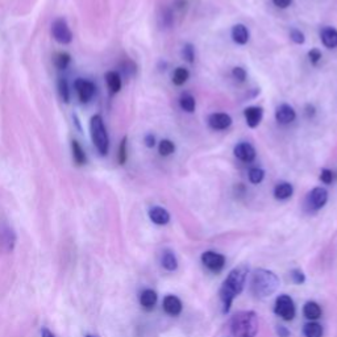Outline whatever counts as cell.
<instances>
[{
    "label": "cell",
    "mask_w": 337,
    "mask_h": 337,
    "mask_svg": "<svg viewBox=\"0 0 337 337\" xmlns=\"http://www.w3.org/2000/svg\"><path fill=\"white\" fill-rule=\"evenodd\" d=\"M70 61H71V58H70L67 53H57L54 58H53V62H54L57 69L59 70H65L69 66Z\"/></svg>",
    "instance_id": "obj_27"
},
{
    "label": "cell",
    "mask_w": 337,
    "mask_h": 337,
    "mask_svg": "<svg viewBox=\"0 0 337 337\" xmlns=\"http://www.w3.org/2000/svg\"><path fill=\"white\" fill-rule=\"evenodd\" d=\"M208 125L215 131H224L228 129L232 125V118L228 114L223 112H216V114L210 115L208 118Z\"/></svg>",
    "instance_id": "obj_10"
},
{
    "label": "cell",
    "mask_w": 337,
    "mask_h": 337,
    "mask_svg": "<svg viewBox=\"0 0 337 337\" xmlns=\"http://www.w3.org/2000/svg\"><path fill=\"white\" fill-rule=\"evenodd\" d=\"M179 104L180 108L183 111L189 112V114H193L195 111V107H197V102H195V98H194L191 94H183L179 99Z\"/></svg>",
    "instance_id": "obj_25"
},
{
    "label": "cell",
    "mask_w": 337,
    "mask_h": 337,
    "mask_svg": "<svg viewBox=\"0 0 337 337\" xmlns=\"http://www.w3.org/2000/svg\"><path fill=\"white\" fill-rule=\"evenodd\" d=\"M315 114H316V109H315L314 105H312V104L306 105V116H307L308 119L314 118Z\"/></svg>",
    "instance_id": "obj_43"
},
{
    "label": "cell",
    "mask_w": 337,
    "mask_h": 337,
    "mask_svg": "<svg viewBox=\"0 0 337 337\" xmlns=\"http://www.w3.org/2000/svg\"><path fill=\"white\" fill-rule=\"evenodd\" d=\"M308 58H310L312 65H318V62L321 59V52L318 48H314L308 52Z\"/></svg>",
    "instance_id": "obj_36"
},
{
    "label": "cell",
    "mask_w": 337,
    "mask_h": 337,
    "mask_svg": "<svg viewBox=\"0 0 337 337\" xmlns=\"http://www.w3.org/2000/svg\"><path fill=\"white\" fill-rule=\"evenodd\" d=\"M158 152H160L161 156L167 157L175 152V144H174L171 140H162L158 145Z\"/></svg>",
    "instance_id": "obj_28"
},
{
    "label": "cell",
    "mask_w": 337,
    "mask_h": 337,
    "mask_svg": "<svg viewBox=\"0 0 337 337\" xmlns=\"http://www.w3.org/2000/svg\"><path fill=\"white\" fill-rule=\"evenodd\" d=\"M157 292L152 290V288H146L144 291L141 292L140 295V305L142 306V308L147 310V311H151L153 310L156 303H157Z\"/></svg>",
    "instance_id": "obj_17"
},
{
    "label": "cell",
    "mask_w": 337,
    "mask_h": 337,
    "mask_svg": "<svg viewBox=\"0 0 337 337\" xmlns=\"http://www.w3.org/2000/svg\"><path fill=\"white\" fill-rule=\"evenodd\" d=\"M190 78V71L186 67H177L173 74V83L175 86H183Z\"/></svg>",
    "instance_id": "obj_26"
},
{
    "label": "cell",
    "mask_w": 337,
    "mask_h": 337,
    "mask_svg": "<svg viewBox=\"0 0 337 337\" xmlns=\"http://www.w3.org/2000/svg\"><path fill=\"white\" fill-rule=\"evenodd\" d=\"M277 334H278L279 337H290V331H288L285 325H278V327H277Z\"/></svg>",
    "instance_id": "obj_41"
},
{
    "label": "cell",
    "mask_w": 337,
    "mask_h": 337,
    "mask_svg": "<svg viewBox=\"0 0 337 337\" xmlns=\"http://www.w3.org/2000/svg\"><path fill=\"white\" fill-rule=\"evenodd\" d=\"M232 76L236 81L244 82L246 79V71L245 69H242V67H235V69L232 70Z\"/></svg>",
    "instance_id": "obj_38"
},
{
    "label": "cell",
    "mask_w": 337,
    "mask_h": 337,
    "mask_svg": "<svg viewBox=\"0 0 337 337\" xmlns=\"http://www.w3.org/2000/svg\"><path fill=\"white\" fill-rule=\"evenodd\" d=\"M292 193H294V189H292L291 183H288V182H281V183L275 186L274 198L278 200H286L292 197Z\"/></svg>",
    "instance_id": "obj_20"
},
{
    "label": "cell",
    "mask_w": 337,
    "mask_h": 337,
    "mask_svg": "<svg viewBox=\"0 0 337 337\" xmlns=\"http://www.w3.org/2000/svg\"><path fill=\"white\" fill-rule=\"evenodd\" d=\"M74 87H76V91L78 94L81 103H89L94 98L96 92L95 83L91 82V81H87V79L78 78L74 82Z\"/></svg>",
    "instance_id": "obj_9"
},
{
    "label": "cell",
    "mask_w": 337,
    "mask_h": 337,
    "mask_svg": "<svg viewBox=\"0 0 337 337\" xmlns=\"http://www.w3.org/2000/svg\"><path fill=\"white\" fill-rule=\"evenodd\" d=\"M71 152H72V160L76 162L78 166H82V165L86 164V153L83 151V147L81 146L77 140L71 141Z\"/></svg>",
    "instance_id": "obj_23"
},
{
    "label": "cell",
    "mask_w": 337,
    "mask_h": 337,
    "mask_svg": "<svg viewBox=\"0 0 337 337\" xmlns=\"http://www.w3.org/2000/svg\"><path fill=\"white\" fill-rule=\"evenodd\" d=\"M175 7H177V8H179V10H182V8H183V7H186V4H187V0H175Z\"/></svg>",
    "instance_id": "obj_44"
},
{
    "label": "cell",
    "mask_w": 337,
    "mask_h": 337,
    "mask_svg": "<svg viewBox=\"0 0 337 337\" xmlns=\"http://www.w3.org/2000/svg\"><path fill=\"white\" fill-rule=\"evenodd\" d=\"M127 142H128V137L125 136V137H123V140H121V142H120V146H119L118 158H119V164L120 165H124L125 162H127V158H128Z\"/></svg>",
    "instance_id": "obj_32"
},
{
    "label": "cell",
    "mask_w": 337,
    "mask_h": 337,
    "mask_svg": "<svg viewBox=\"0 0 337 337\" xmlns=\"http://www.w3.org/2000/svg\"><path fill=\"white\" fill-rule=\"evenodd\" d=\"M162 21H164V25L171 26L174 21V15L171 12L170 8H165L164 13H162Z\"/></svg>",
    "instance_id": "obj_37"
},
{
    "label": "cell",
    "mask_w": 337,
    "mask_h": 337,
    "mask_svg": "<svg viewBox=\"0 0 337 337\" xmlns=\"http://www.w3.org/2000/svg\"><path fill=\"white\" fill-rule=\"evenodd\" d=\"M144 142L147 147H154V145H156V137H154V134L147 133L144 138Z\"/></svg>",
    "instance_id": "obj_40"
},
{
    "label": "cell",
    "mask_w": 337,
    "mask_h": 337,
    "mask_svg": "<svg viewBox=\"0 0 337 337\" xmlns=\"http://www.w3.org/2000/svg\"><path fill=\"white\" fill-rule=\"evenodd\" d=\"M123 70H124L127 74H134V72H136V65H134L132 61H127V62L123 63Z\"/></svg>",
    "instance_id": "obj_39"
},
{
    "label": "cell",
    "mask_w": 337,
    "mask_h": 337,
    "mask_svg": "<svg viewBox=\"0 0 337 337\" xmlns=\"http://www.w3.org/2000/svg\"><path fill=\"white\" fill-rule=\"evenodd\" d=\"M105 82H107V86H108V90L111 94H118L121 90V78L119 72H107V74H105Z\"/></svg>",
    "instance_id": "obj_22"
},
{
    "label": "cell",
    "mask_w": 337,
    "mask_h": 337,
    "mask_svg": "<svg viewBox=\"0 0 337 337\" xmlns=\"http://www.w3.org/2000/svg\"><path fill=\"white\" fill-rule=\"evenodd\" d=\"M273 3L278 8H287L291 4V0H273Z\"/></svg>",
    "instance_id": "obj_42"
},
{
    "label": "cell",
    "mask_w": 337,
    "mask_h": 337,
    "mask_svg": "<svg viewBox=\"0 0 337 337\" xmlns=\"http://www.w3.org/2000/svg\"><path fill=\"white\" fill-rule=\"evenodd\" d=\"M323 327L316 321H310L303 327V334L305 337H323Z\"/></svg>",
    "instance_id": "obj_24"
},
{
    "label": "cell",
    "mask_w": 337,
    "mask_h": 337,
    "mask_svg": "<svg viewBox=\"0 0 337 337\" xmlns=\"http://www.w3.org/2000/svg\"><path fill=\"white\" fill-rule=\"evenodd\" d=\"M200 259H202L204 268H207L211 273H215V274L221 272L226 266V257L220 253L211 252V250L204 252Z\"/></svg>",
    "instance_id": "obj_8"
},
{
    "label": "cell",
    "mask_w": 337,
    "mask_h": 337,
    "mask_svg": "<svg viewBox=\"0 0 337 337\" xmlns=\"http://www.w3.org/2000/svg\"><path fill=\"white\" fill-rule=\"evenodd\" d=\"M149 219L157 226H166L170 221V213L162 207H152L149 210Z\"/></svg>",
    "instance_id": "obj_15"
},
{
    "label": "cell",
    "mask_w": 337,
    "mask_h": 337,
    "mask_svg": "<svg viewBox=\"0 0 337 337\" xmlns=\"http://www.w3.org/2000/svg\"><path fill=\"white\" fill-rule=\"evenodd\" d=\"M90 134H91L92 144L100 153V156H107L109 149V138L107 128L100 115L92 116L90 120Z\"/></svg>",
    "instance_id": "obj_4"
},
{
    "label": "cell",
    "mask_w": 337,
    "mask_h": 337,
    "mask_svg": "<svg viewBox=\"0 0 337 337\" xmlns=\"http://www.w3.org/2000/svg\"><path fill=\"white\" fill-rule=\"evenodd\" d=\"M279 285L281 282L274 272L266 270V269H257L253 273L252 281H250V291L257 298H270L273 294L277 292Z\"/></svg>",
    "instance_id": "obj_2"
},
{
    "label": "cell",
    "mask_w": 337,
    "mask_h": 337,
    "mask_svg": "<svg viewBox=\"0 0 337 337\" xmlns=\"http://www.w3.org/2000/svg\"><path fill=\"white\" fill-rule=\"evenodd\" d=\"M233 153L239 160L244 162H252L255 158V149L249 142H240L235 146Z\"/></svg>",
    "instance_id": "obj_13"
},
{
    "label": "cell",
    "mask_w": 337,
    "mask_h": 337,
    "mask_svg": "<svg viewBox=\"0 0 337 337\" xmlns=\"http://www.w3.org/2000/svg\"><path fill=\"white\" fill-rule=\"evenodd\" d=\"M275 119L279 124H290L296 119V112L291 105L283 103L275 109Z\"/></svg>",
    "instance_id": "obj_11"
},
{
    "label": "cell",
    "mask_w": 337,
    "mask_h": 337,
    "mask_svg": "<svg viewBox=\"0 0 337 337\" xmlns=\"http://www.w3.org/2000/svg\"><path fill=\"white\" fill-rule=\"evenodd\" d=\"M182 56L189 63H194L195 61V48L193 44H184L183 49H182Z\"/></svg>",
    "instance_id": "obj_31"
},
{
    "label": "cell",
    "mask_w": 337,
    "mask_h": 337,
    "mask_svg": "<svg viewBox=\"0 0 337 337\" xmlns=\"http://www.w3.org/2000/svg\"><path fill=\"white\" fill-rule=\"evenodd\" d=\"M303 315H305V318L308 319V320H318L319 318H321L320 306H319L316 302H307V303L303 306Z\"/></svg>",
    "instance_id": "obj_19"
},
{
    "label": "cell",
    "mask_w": 337,
    "mask_h": 337,
    "mask_svg": "<svg viewBox=\"0 0 337 337\" xmlns=\"http://www.w3.org/2000/svg\"><path fill=\"white\" fill-rule=\"evenodd\" d=\"M162 308H164V311L166 312L167 315H170V316H178L182 312V302L178 296L175 295H167L165 296L164 303H162Z\"/></svg>",
    "instance_id": "obj_14"
},
{
    "label": "cell",
    "mask_w": 337,
    "mask_h": 337,
    "mask_svg": "<svg viewBox=\"0 0 337 337\" xmlns=\"http://www.w3.org/2000/svg\"><path fill=\"white\" fill-rule=\"evenodd\" d=\"M161 264H162V268L167 272H175L178 269V259L171 250H165L162 253Z\"/></svg>",
    "instance_id": "obj_21"
},
{
    "label": "cell",
    "mask_w": 337,
    "mask_h": 337,
    "mask_svg": "<svg viewBox=\"0 0 337 337\" xmlns=\"http://www.w3.org/2000/svg\"><path fill=\"white\" fill-rule=\"evenodd\" d=\"M290 39H291L295 44H298V45L305 44V41H306L305 33L302 32V30L296 29V28H294V29L290 30Z\"/></svg>",
    "instance_id": "obj_34"
},
{
    "label": "cell",
    "mask_w": 337,
    "mask_h": 337,
    "mask_svg": "<svg viewBox=\"0 0 337 337\" xmlns=\"http://www.w3.org/2000/svg\"><path fill=\"white\" fill-rule=\"evenodd\" d=\"M264 178H265V171L259 169V167H252V169L249 170V180H250V183H261Z\"/></svg>",
    "instance_id": "obj_30"
},
{
    "label": "cell",
    "mask_w": 337,
    "mask_h": 337,
    "mask_svg": "<svg viewBox=\"0 0 337 337\" xmlns=\"http://www.w3.org/2000/svg\"><path fill=\"white\" fill-rule=\"evenodd\" d=\"M248 269L245 266H239L229 272L220 288V301L223 305V314H228L232 307L233 301L239 296L245 286Z\"/></svg>",
    "instance_id": "obj_1"
},
{
    "label": "cell",
    "mask_w": 337,
    "mask_h": 337,
    "mask_svg": "<svg viewBox=\"0 0 337 337\" xmlns=\"http://www.w3.org/2000/svg\"><path fill=\"white\" fill-rule=\"evenodd\" d=\"M233 337H255L258 333V318L254 311H240L229 323Z\"/></svg>",
    "instance_id": "obj_3"
},
{
    "label": "cell",
    "mask_w": 337,
    "mask_h": 337,
    "mask_svg": "<svg viewBox=\"0 0 337 337\" xmlns=\"http://www.w3.org/2000/svg\"><path fill=\"white\" fill-rule=\"evenodd\" d=\"M290 278H291L292 283H295V285H303L306 282V275L301 269H294V270H291V272H290Z\"/></svg>",
    "instance_id": "obj_33"
},
{
    "label": "cell",
    "mask_w": 337,
    "mask_h": 337,
    "mask_svg": "<svg viewBox=\"0 0 337 337\" xmlns=\"http://www.w3.org/2000/svg\"><path fill=\"white\" fill-rule=\"evenodd\" d=\"M41 337H56V336H54L48 328H44L43 331H41Z\"/></svg>",
    "instance_id": "obj_45"
},
{
    "label": "cell",
    "mask_w": 337,
    "mask_h": 337,
    "mask_svg": "<svg viewBox=\"0 0 337 337\" xmlns=\"http://www.w3.org/2000/svg\"><path fill=\"white\" fill-rule=\"evenodd\" d=\"M86 337H92V336H90V334H89V336H86Z\"/></svg>",
    "instance_id": "obj_46"
},
{
    "label": "cell",
    "mask_w": 337,
    "mask_h": 337,
    "mask_svg": "<svg viewBox=\"0 0 337 337\" xmlns=\"http://www.w3.org/2000/svg\"><path fill=\"white\" fill-rule=\"evenodd\" d=\"M328 191L324 187H315L306 198V208L308 211H319L327 204Z\"/></svg>",
    "instance_id": "obj_6"
},
{
    "label": "cell",
    "mask_w": 337,
    "mask_h": 337,
    "mask_svg": "<svg viewBox=\"0 0 337 337\" xmlns=\"http://www.w3.org/2000/svg\"><path fill=\"white\" fill-rule=\"evenodd\" d=\"M320 180L325 184H331L333 180V173L329 169H323L320 173Z\"/></svg>",
    "instance_id": "obj_35"
},
{
    "label": "cell",
    "mask_w": 337,
    "mask_h": 337,
    "mask_svg": "<svg viewBox=\"0 0 337 337\" xmlns=\"http://www.w3.org/2000/svg\"><path fill=\"white\" fill-rule=\"evenodd\" d=\"M52 36L57 43L67 45L72 41V32L65 19H57L52 24Z\"/></svg>",
    "instance_id": "obj_7"
},
{
    "label": "cell",
    "mask_w": 337,
    "mask_h": 337,
    "mask_svg": "<svg viewBox=\"0 0 337 337\" xmlns=\"http://www.w3.org/2000/svg\"><path fill=\"white\" fill-rule=\"evenodd\" d=\"M321 43L328 49H334L337 48V29L332 26H325L320 32Z\"/></svg>",
    "instance_id": "obj_16"
},
{
    "label": "cell",
    "mask_w": 337,
    "mask_h": 337,
    "mask_svg": "<svg viewBox=\"0 0 337 337\" xmlns=\"http://www.w3.org/2000/svg\"><path fill=\"white\" fill-rule=\"evenodd\" d=\"M244 116H245V121L249 128H257L261 124L262 118H264V109L262 107L252 105V107L244 109Z\"/></svg>",
    "instance_id": "obj_12"
},
{
    "label": "cell",
    "mask_w": 337,
    "mask_h": 337,
    "mask_svg": "<svg viewBox=\"0 0 337 337\" xmlns=\"http://www.w3.org/2000/svg\"><path fill=\"white\" fill-rule=\"evenodd\" d=\"M232 40L239 45H245L249 41V30L244 24H236L232 28Z\"/></svg>",
    "instance_id": "obj_18"
},
{
    "label": "cell",
    "mask_w": 337,
    "mask_h": 337,
    "mask_svg": "<svg viewBox=\"0 0 337 337\" xmlns=\"http://www.w3.org/2000/svg\"><path fill=\"white\" fill-rule=\"evenodd\" d=\"M58 92L59 96L65 103H69L70 100V90H69V83L65 78L58 79Z\"/></svg>",
    "instance_id": "obj_29"
},
{
    "label": "cell",
    "mask_w": 337,
    "mask_h": 337,
    "mask_svg": "<svg viewBox=\"0 0 337 337\" xmlns=\"http://www.w3.org/2000/svg\"><path fill=\"white\" fill-rule=\"evenodd\" d=\"M274 312L277 316H279L283 320L291 321L296 315V308H295V303L291 296L286 294L279 295L275 301Z\"/></svg>",
    "instance_id": "obj_5"
}]
</instances>
